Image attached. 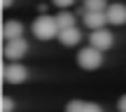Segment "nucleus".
Listing matches in <instances>:
<instances>
[{"instance_id": "1", "label": "nucleus", "mask_w": 126, "mask_h": 112, "mask_svg": "<svg viewBox=\"0 0 126 112\" xmlns=\"http://www.w3.org/2000/svg\"><path fill=\"white\" fill-rule=\"evenodd\" d=\"M31 31H33V35H35L37 40L47 42V40H54V37L61 33V28H59L56 16H47V14H42V16H37L35 21H33Z\"/></svg>"}, {"instance_id": "2", "label": "nucleus", "mask_w": 126, "mask_h": 112, "mask_svg": "<svg viewBox=\"0 0 126 112\" xmlns=\"http://www.w3.org/2000/svg\"><path fill=\"white\" fill-rule=\"evenodd\" d=\"M77 65L82 68V70H98L100 65H103V51L96 49V47H84V49H79V54H77Z\"/></svg>"}, {"instance_id": "3", "label": "nucleus", "mask_w": 126, "mask_h": 112, "mask_svg": "<svg viewBox=\"0 0 126 112\" xmlns=\"http://www.w3.org/2000/svg\"><path fill=\"white\" fill-rule=\"evenodd\" d=\"M2 75L7 84H23L28 80V70H26V65H21V61H9L5 65Z\"/></svg>"}, {"instance_id": "4", "label": "nucleus", "mask_w": 126, "mask_h": 112, "mask_svg": "<svg viewBox=\"0 0 126 112\" xmlns=\"http://www.w3.org/2000/svg\"><path fill=\"white\" fill-rule=\"evenodd\" d=\"M26 51H28V42L23 40V37H14V40L5 42L2 54H5L7 61H21V58L26 56Z\"/></svg>"}, {"instance_id": "5", "label": "nucleus", "mask_w": 126, "mask_h": 112, "mask_svg": "<svg viewBox=\"0 0 126 112\" xmlns=\"http://www.w3.org/2000/svg\"><path fill=\"white\" fill-rule=\"evenodd\" d=\"M89 45H91V47H96V49H100V51L112 49V45H114V35L108 31V28L91 31V35H89Z\"/></svg>"}, {"instance_id": "6", "label": "nucleus", "mask_w": 126, "mask_h": 112, "mask_svg": "<svg viewBox=\"0 0 126 112\" xmlns=\"http://www.w3.org/2000/svg\"><path fill=\"white\" fill-rule=\"evenodd\" d=\"M82 21L89 31H98V28H105L108 26V14L105 12H84L82 14Z\"/></svg>"}, {"instance_id": "7", "label": "nucleus", "mask_w": 126, "mask_h": 112, "mask_svg": "<svg viewBox=\"0 0 126 112\" xmlns=\"http://www.w3.org/2000/svg\"><path fill=\"white\" fill-rule=\"evenodd\" d=\"M105 14H108V21L112 26H124L126 23V5H122V2H112L105 9Z\"/></svg>"}, {"instance_id": "8", "label": "nucleus", "mask_w": 126, "mask_h": 112, "mask_svg": "<svg viewBox=\"0 0 126 112\" xmlns=\"http://www.w3.org/2000/svg\"><path fill=\"white\" fill-rule=\"evenodd\" d=\"M59 42L63 47H77L82 42V33L77 31L75 26H70V28H63V31L59 33Z\"/></svg>"}, {"instance_id": "9", "label": "nucleus", "mask_w": 126, "mask_h": 112, "mask_svg": "<svg viewBox=\"0 0 126 112\" xmlns=\"http://www.w3.org/2000/svg\"><path fill=\"white\" fill-rule=\"evenodd\" d=\"M2 37L5 40H14V37H23V23L16 19H9L2 26Z\"/></svg>"}, {"instance_id": "10", "label": "nucleus", "mask_w": 126, "mask_h": 112, "mask_svg": "<svg viewBox=\"0 0 126 112\" xmlns=\"http://www.w3.org/2000/svg\"><path fill=\"white\" fill-rule=\"evenodd\" d=\"M65 112H103V108L89 100H70L65 105Z\"/></svg>"}, {"instance_id": "11", "label": "nucleus", "mask_w": 126, "mask_h": 112, "mask_svg": "<svg viewBox=\"0 0 126 112\" xmlns=\"http://www.w3.org/2000/svg\"><path fill=\"white\" fill-rule=\"evenodd\" d=\"M110 5L108 0H84V9L86 12H105Z\"/></svg>"}, {"instance_id": "12", "label": "nucleus", "mask_w": 126, "mask_h": 112, "mask_svg": "<svg viewBox=\"0 0 126 112\" xmlns=\"http://www.w3.org/2000/svg\"><path fill=\"white\" fill-rule=\"evenodd\" d=\"M56 21H59V28H61V31H63V28L75 26V16H72L70 12H65V9H63L61 14H56Z\"/></svg>"}, {"instance_id": "13", "label": "nucleus", "mask_w": 126, "mask_h": 112, "mask_svg": "<svg viewBox=\"0 0 126 112\" xmlns=\"http://www.w3.org/2000/svg\"><path fill=\"white\" fill-rule=\"evenodd\" d=\"M51 2H54L56 7H61V9H68L70 5H75V0H51Z\"/></svg>"}, {"instance_id": "14", "label": "nucleus", "mask_w": 126, "mask_h": 112, "mask_svg": "<svg viewBox=\"0 0 126 112\" xmlns=\"http://www.w3.org/2000/svg\"><path fill=\"white\" fill-rule=\"evenodd\" d=\"M2 108H5V112H14V108H16V105H14V100L7 96V98L2 100Z\"/></svg>"}, {"instance_id": "15", "label": "nucleus", "mask_w": 126, "mask_h": 112, "mask_svg": "<svg viewBox=\"0 0 126 112\" xmlns=\"http://www.w3.org/2000/svg\"><path fill=\"white\" fill-rule=\"evenodd\" d=\"M117 110H119V112H126V94L122 96V98H119V103H117Z\"/></svg>"}, {"instance_id": "16", "label": "nucleus", "mask_w": 126, "mask_h": 112, "mask_svg": "<svg viewBox=\"0 0 126 112\" xmlns=\"http://www.w3.org/2000/svg\"><path fill=\"white\" fill-rule=\"evenodd\" d=\"M12 5H14V0H2V7H5V9L12 7Z\"/></svg>"}]
</instances>
